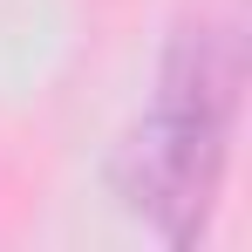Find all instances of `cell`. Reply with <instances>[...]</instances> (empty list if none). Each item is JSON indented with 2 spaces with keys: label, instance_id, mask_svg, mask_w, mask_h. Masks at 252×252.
Here are the masks:
<instances>
[{
  "label": "cell",
  "instance_id": "cell-1",
  "mask_svg": "<svg viewBox=\"0 0 252 252\" xmlns=\"http://www.w3.org/2000/svg\"><path fill=\"white\" fill-rule=\"evenodd\" d=\"M232 109H239V41L225 28H191L170 48L150 116L129 136V205L150 218L164 239H191L211 211V191L225 177V143H232Z\"/></svg>",
  "mask_w": 252,
  "mask_h": 252
}]
</instances>
